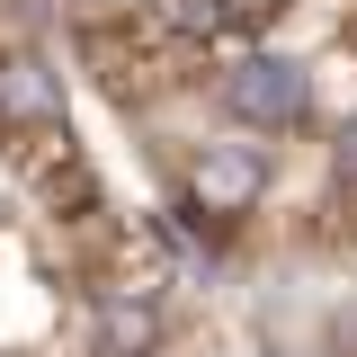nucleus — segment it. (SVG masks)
Listing matches in <instances>:
<instances>
[{"label": "nucleus", "instance_id": "f03ea898", "mask_svg": "<svg viewBox=\"0 0 357 357\" xmlns=\"http://www.w3.org/2000/svg\"><path fill=\"white\" fill-rule=\"evenodd\" d=\"M259 188H268V161H259V143H206L197 161H188V197L206 206V215H250L259 206Z\"/></svg>", "mask_w": 357, "mask_h": 357}, {"label": "nucleus", "instance_id": "f257e3e1", "mask_svg": "<svg viewBox=\"0 0 357 357\" xmlns=\"http://www.w3.org/2000/svg\"><path fill=\"white\" fill-rule=\"evenodd\" d=\"M9 170L36 188L45 206L63 223L98 215V170H89V152L72 143V126H36V134H9Z\"/></svg>", "mask_w": 357, "mask_h": 357}, {"label": "nucleus", "instance_id": "39448f33", "mask_svg": "<svg viewBox=\"0 0 357 357\" xmlns=\"http://www.w3.org/2000/svg\"><path fill=\"white\" fill-rule=\"evenodd\" d=\"M340 188H357V126L340 134Z\"/></svg>", "mask_w": 357, "mask_h": 357}, {"label": "nucleus", "instance_id": "20e7f679", "mask_svg": "<svg viewBox=\"0 0 357 357\" xmlns=\"http://www.w3.org/2000/svg\"><path fill=\"white\" fill-rule=\"evenodd\" d=\"M223 98H232L250 126H286V116H304V81H295L286 63H241V72L223 81Z\"/></svg>", "mask_w": 357, "mask_h": 357}, {"label": "nucleus", "instance_id": "7ed1b4c3", "mask_svg": "<svg viewBox=\"0 0 357 357\" xmlns=\"http://www.w3.org/2000/svg\"><path fill=\"white\" fill-rule=\"evenodd\" d=\"M36 126H63V89L27 45L9 36L0 45V134H36Z\"/></svg>", "mask_w": 357, "mask_h": 357}]
</instances>
